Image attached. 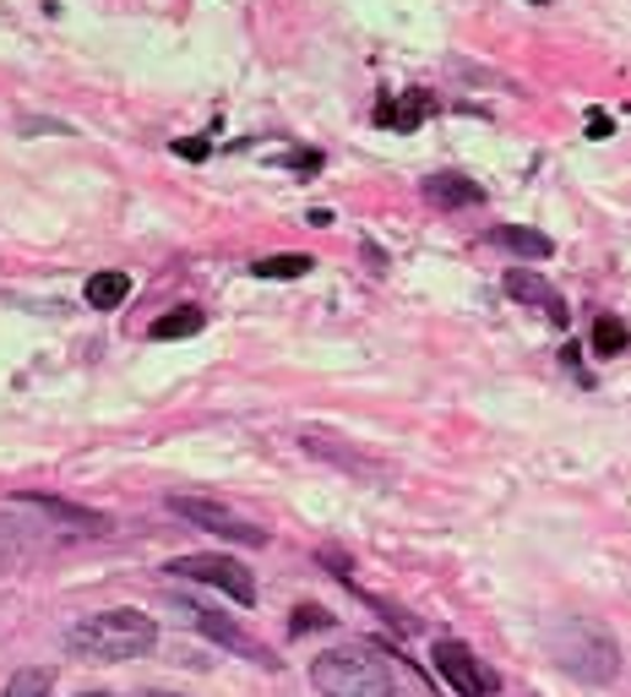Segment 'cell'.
<instances>
[{
    "instance_id": "cell-11",
    "label": "cell",
    "mask_w": 631,
    "mask_h": 697,
    "mask_svg": "<svg viewBox=\"0 0 631 697\" xmlns=\"http://www.w3.org/2000/svg\"><path fill=\"white\" fill-rule=\"evenodd\" d=\"M490 240H496L501 252H517L523 262H545V256L556 252V246H550V235L523 229V224H496V229H490Z\"/></svg>"
},
{
    "instance_id": "cell-8",
    "label": "cell",
    "mask_w": 631,
    "mask_h": 697,
    "mask_svg": "<svg viewBox=\"0 0 631 697\" xmlns=\"http://www.w3.org/2000/svg\"><path fill=\"white\" fill-rule=\"evenodd\" d=\"M506 295H511V300H523V306H539L550 321H567L561 295H556V289H550L534 267H511V273H506Z\"/></svg>"
},
{
    "instance_id": "cell-16",
    "label": "cell",
    "mask_w": 631,
    "mask_h": 697,
    "mask_svg": "<svg viewBox=\"0 0 631 697\" xmlns=\"http://www.w3.org/2000/svg\"><path fill=\"white\" fill-rule=\"evenodd\" d=\"M311 267H316L311 256H300V252H283V256H261V262H256L251 273H256V278H306Z\"/></svg>"
},
{
    "instance_id": "cell-18",
    "label": "cell",
    "mask_w": 631,
    "mask_h": 697,
    "mask_svg": "<svg viewBox=\"0 0 631 697\" xmlns=\"http://www.w3.org/2000/svg\"><path fill=\"white\" fill-rule=\"evenodd\" d=\"M321 627H332V616L321 611V605H300L294 611V622H289V633L300 637V633H321Z\"/></svg>"
},
{
    "instance_id": "cell-12",
    "label": "cell",
    "mask_w": 631,
    "mask_h": 697,
    "mask_svg": "<svg viewBox=\"0 0 631 697\" xmlns=\"http://www.w3.org/2000/svg\"><path fill=\"white\" fill-rule=\"evenodd\" d=\"M425 196L436 207H479L485 202V186H474L468 175H431L425 181Z\"/></svg>"
},
{
    "instance_id": "cell-15",
    "label": "cell",
    "mask_w": 631,
    "mask_h": 697,
    "mask_svg": "<svg viewBox=\"0 0 631 697\" xmlns=\"http://www.w3.org/2000/svg\"><path fill=\"white\" fill-rule=\"evenodd\" d=\"M201 311L196 306H180V311H169V317H158L153 327H147V338H158V344H169V338H196L201 332Z\"/></svg>"
},
{
    "instance_id": "cell-9",
    "label": "cell",
    "mask_w": 631,
    "mask_h": 697,
    "mask_svg": "<svg viewBox=\"0 0 631 697\" xmlns=\"http://www.w3.org/2000/svg\"><path fill=\"white\" fill-rule=\"evenodd\" d=\"M22 508L44 512V517H55V523L76 529V534H104V529H110V517H104V512L71 508V502H61V496H22Z\"/></svg>"
},
{
    "instance_id": "cell-4",
    "label": "cell",
    "mask_w": 631,
    "mask_h": 697,
    "mask_svg": "<svg viewBox=\"0 0 631 697\" xmlns=\"http://www.w3.org/2000/svg\"><path fill=\"white\" fill-rule=\"evenodd\" d=\"M431 659H436V676H442L457 697H490V693H496V670H490V665H485L468 643L442 637V643L431 648Z\"/></svg>"
},
{
    "instance_id": "cell-23",
    "label": "cell",
    "mask_w": 631,
    "mask_h": 697,
    "mask_svg": "<svg viewBox=\"0 0 631 697\" xmlns=\"http://www.w3.org/2000/svg\"><path fill=\"white\" fill-rule=\"evenodd\" d=\"M147 697H169V693H147Z\"/></svg>"
},
{
    "instance_id": "cell-17",
    "label": "cell",
    "mask_w": 631,
    "mask_h": 697,
    "mask_svg": "<svg viewBox=\"0 0 631 697\" xmlns=\"http://www.w3.org/2000/svg\"><path fill=\"white\" fill-rule=\"evenodd\" d=\"M593 355H604V360L627 355V321H621V317H599V321H593Z\"/></svg>"
},
{
    "instance_id": "cell-6",
    "label": "cell",
    "mask_w": 631,
    "mask_h": 697,
    "mask_svg": "<svg viewBox=\"0 0 631 697\" xmlns=\"http://www.w3.org/2000/svg\"><path fill=\"white\" fill-rule=\"evenodd\" d=\"M169 572L229 594L235 605H256V577L240 567V562H229V556H180V562H169Z\"/></svg>"
},
{
    "instance_id": "cell-7",
    "label": "cell",
    "mask_w": 631,
    "mask_h": 697,
    "mask_svg": "<svg viewBox=\"0 0 631 697\" xmlns=\"http://www.w3.org/2000/svg\"><path fill=\"white\" fill-rule=\"evenodd\" d=\"M180 605V616H186L196 633H207L213 643H224V648H235V654H246V659H256V665H272V654L256 643L251 633H240L229 616H218V611H207V605H196V599H175Z\"/></svg>"
},
{
    "instance_id": "cell-14",
    "label": "cell",
    "mask_w": 631,
    "mask_h": 697,
    "mask_svg": "<svg viewBox=\"0 0 631 697\" xmlns=\"http://www.w3.org/2000/svg\"><path fill=\"white\" fill-rule=\"evenodd\" d=\"M55 693V670L50 665H22L6 676V697H50Z\"/></svg>"
},
{
    "instance_id": "cell-19",
    "label": "cell",
    "mask_w": 631,
    "mask_h": 697,
    "mask_svg": "<svg viewBox=\"0 0 631 697\" xmlns=\"http://www.w3.org/2000/svg\"><path fill=\"white\" fill-rule=\"evenodd\" d=\"M283 164H289V170H300V175H316V170H321V153H289Z\"/></svg>"
},
{
    "instance_id": "cell-2",
    "label": "cell",
    "mask_w": 631,
    "mask_h": 697,
    "mask_svg": "<svg viewBox=\"0 0 631 697\" xmlns=\"http://www.w3.org/2000/svg\"><path fill=\"white\" fill-rule=\"evenodd\" d=\"M311 687L321 697H392L397 693V676H392V665L381 659L376 648L349 643V648H327L316 659Z\"/></svg>"
},
{
    "instance_id": "cell-21",
    "label": "cell",
    "mask_w": 631,
    "mask_h": 697,
    "mask_svg": "<svg viewBox=\"0 0 631 697\" xmlns=\"http://www.w3.org/2000/svg\"><path fill=\"white\" fill-rule=\"evenodd\" d=\"M180 158H190V164H201V158H207V142H201V136H190V142H180Z\"/></svg>"
},
{
    "instance_id": "cell-24",
    "label": "cell",
    "mask_w": 631,
    "mask_h": 697,
    "mask_svg": "<svg viewBox=\"0 0 631 697\" xmlns=\"http://www.w3.org/2000/svg\"><path fill=\"white\" fill-rule=\"evenodd\" d=\"M534 6H545V0H534Z\"/></svg>"
},
{
    "instance_id": "cell-3",
    "label": "cell",
    "mask_w": 631,
    "mask_h": 697,
    "mask_svg": "<svg viewBox=\"0 0 631 697\" xmlns=\"http://www.w3.org/2000/svg\"><path fill=\"white\" fill-rule=\"evenodd\" d=\"M550 659L577 676V681H616V670H621V648H616V637L604 633L599 622H588V616H567V622H556L550 627Z\"/></svg>"
},
{
    "instance_id": "cell-1",
    "label": "cell",
    "mask_w": 631,
    "mask_h": 697,
    "mask_svg": "<svg viewBox=\"0 0 631 697\" xmlns=\"http://www.w3.org/2000/svg\"><path fill=\"white\" fill-rule=\"evenodd\" d=\"M153 643H158V627H153V616H142V611H104V616H82V622L65 633V648H71L76 659H99V665L142 659Z\"/></svg>"
},
{
    "instance_id": "cell-20",
    "label": "cell",
    "mask_w": 631,
    "mask_h": 697,
    "mask_svg": "<svg viewBox=\"0 0 631 697\" xmlns=\"http://www.w3.org/2000/svg\"><path fill=\"white\" fill-rule=\"evenodd\" d=\"M610 115H604V110H593V115H588V136H593V142H604V136H610Z\"/></svg>"
},
{
    "instance_id": "cell-22",
    "label": "cell",
    "mask_w": 631,
    "mask_h": 697,
    "mask_svg": "<svg viewBox=\"0 0 631 697\" xmlns=\"http://www.w3.org/2000/svg\"><path fill=\"white\" fill-rule=\"evenodd\" d=\"M82 697H115V693H82Z\"/></svg>"
},
{
    "instance_id": "cell-10",
    "label": "cell",
    "mask_w": 631,
    "mask_h": 697,
    "mask_svg": "<svg viewBox=\"0 0 631 697\" xmlns=\"http://www.w3.org/2000/svg\"><path fill=\"white\" fill-rule=\"evenodd\" d=\"M431 115V93H403V99H381L376 104V126L392 131H414Z\"/></svg>"
},
{
    "instance_id": "cell-13",
    "label": "cell",
    "mask_w": 631,
    "mask_h": 697,
    "mask_svg": "<svg viewBox=\"0 0 631 697\" xmlns=\"http://www.w3.org/2000/svg\"><path fill=\"white\" fill-rule=\"evenodd\" d=\"M126 295H131L126 273H93V278H87V306H93V311H115Z\"/></svg>"
},
{
    "instance_id": "cell-5",
    "label": "cell",
    "mask_w": 631,
    "mask_h": 697,
    "mask_svg": "<svg viewBox=\"0 0 631 697\" xmlns=\"http://www.w3.org/2000/svg\"><path fill=\"white\" fill-rule=\"evenodd\" d=\"M169 512H175L180 523H196V529L229 540V545H251V551L267 545V529H256V523H246V517H235V512L218 508V502H201V496H169Z\"/></svg>"
}]
</instances>
